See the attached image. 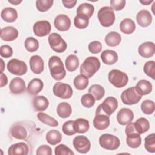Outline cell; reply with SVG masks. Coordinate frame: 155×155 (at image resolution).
<instances>
[{"label": "cell", "mask_w": 155, "mask_h": 155, "mask_svg": "<svg viewBox=\"0 0 155 155\" xmlns=\"http://www.w3.org/2000/svg\"><path fill=\"white\" fill-rule=\"evenodd\" d=\"M48 67L51 76L56 81L63 79L66 75L63 62L57 56H52L48 60Z\"/></svg>", "instance_id": "obj_1"}, {"label": "cell", "mask_w": 155, "mask_h": 155, "mask_svg": "<svg viewBox=\"0 0 155 155\" xmlns=\"http://www.w3.org/2000/svg\"><path fill=\"white\" fill-rule=\"evenodd\" d=\"M101 63L98 58L90 56L86 58L80 67L81 75L87 78H91L100 68Z\"/></svg>", "instance_id": "obj_2"}, {"label": "cell", "mask_w": 155, "mask_h": 155, "mask_svg": "<svg viewBox=\"0 0 155 155\" xmlns=\"http://www.w3.org/2000/svg\"><path fill=\"white\" fill-rule=\"evenodd\" d=\"M108 81L116 88L125 87L128 81L127 74L119 70L113 69L108 73Z\"/></svg>", "instance_id": "obj_3"}, {"label": "cell", "mask_w": 155, "mask_h": 155, "mask_svg": "<svg viewBox=\"0 0 155 155\" xmlns=\"http://www.w3.org/2000/svg\"><path fill=\"white\" fill-rule=\"evenodd\" d=\"M97 18L101 24L108 27L111 26L115 21V14L111 7H103L98 12Z\"/></svg>", "instance_id": "obj_4"}, {"label": "cell", "mask_w": 155, "mask_h": 155, "mask_svg": "<svg viewBox=\"0 0 155 155\" xmlns=\"http://www.w3.org/2000/svg\"><path fill=\"white\" fill-rule=\"evenodd\" d=\"M99 143L101 147L107 150H115L120 146L119 139L111 134H103L99 139Z\"/></svg>", "instance_id": "obj_5"}, {"label": "cell", "mask_w": 155, "mask_h": 155, "mask_svg": "<svg viewBox=\"0 0 155 155\" xmlns=\"http://www.w3.org/2000/svg\"><path fill=\"white\" fill-rule=\"evenodd\" d=\"M118 106L117 100L113 97H107L102 104H101L97 108L96 113H101L110 116L115 110L117 109Z\"/></svg>", "instance_id": "obj_6"}, {"label": "cell", "mask_w": 155, "mask_h": 155, "mask_svg": "<svg viewBox=\"0 0 155 155\" xmlns=\"http://www.w3.org/2000/svg\"><path fill=\"white\" fill-rule=\"evenodd\" d=\"M142 95L137 91L135 87L125 90L121 94L122 102L126 105H131L137 104L142 99Z\"/></svg>", "instance_id": "obj_7"}, {"label": "cell", "mask_w": 155, "mask_h": 155, "mask_svg": "<svg viewBox=\"0 0 155 155\" xmlns=\"http://www.w3.org/2000/svg\"><path fill=\"white\" fill-rule=\"evenodd\" d=\"M50 47L56 53H63L67 48L66 42L57 33L50 34L48 38Z\"/></svg>", "instance_id": "obj_8"}, {"label": "cell", "mask_w": 155, "mask_h": 155, "mask_svg": "<svg viewBox=\"0 0 155 155\" xmlns=\"http://www.w3.org/2000/svg\"><path fill=\"white\" fill-rule=\"evenodd\" d=\"M8 71L17 76H22L27 71V65L25 62L17 59H10L7 65Z\"/></svg>", "instance_id": "obj_9"}, {"label": "cell", "mask_w": 155, "mask_h": 155, "mask_svg": "<svg viewBox=\"0 0 155 155\" xmlns=\"http://www.w3.org/2000/svg\"><path fill=\"white\" fill-rule=\"evenodd\" d=\"M54 94L61 99H70L73 95V89L69 84L56 82L53 88Z\"/></svg>", "instance_id": "obj_10"}, {"label": "cell", "mask_w": 155, "mask_h": 155, "mask_svg": "<svg viewBox=\"0 0 155 155\" xmlns=\"http://www.w3.org/2000/svg\"><path fill=\"white\" fill-rule=\"evenodd\" d=\"M73 144L77 151L82 154L88 153L91 148V143L89 139L85 136H77L73 140Z\"/></svg>", "instance_id": "obj_11"}, {"label": "cell", "mask_w": 155, "mask_h": 155, "mask_svg": "<svg viewBox=\"0 0 155 155\" xmlns=\"http://www.w3.org/2000/svg\"><path fill=\"white\" fill-rule=\"evenodd\" d=\"M51 30V24L47 21H38L33 27L34 34L39 37H43L48 35Z\"/></svg>", "instance_id": "obj_12"}, {"label": "cell", "mask_w": 155, "mask_h": 155, "mask_svg": "<svg viewBox=\"0 0 155 155\" xmlns=\"http://www.w3.org/2000/svg\"><path fill=\"white\" fill-rule=\"evenodd\" d=\"M110 116L101 113H96L93 121L94 127L98 130H104L110 125Z\"/></svg>", "instance_id": "obj_13"}, {"label": "cell", "mask_w": 155, "mask_h": 155, "mask_svg": "<svg viewBox=\"0 0 155 155\" xmlns=\"http://www.w3.org/2000/svg\"><path fill=\"white\" fill-rule=\"evenodd\" d=\"M54 27L59 31H65L69 30L71 26V20L66 15H58L54 20Z\"/></svg>", "instance_id": "obj_14"}, {"label": "cell", "mask_w": 155, "mask_h": 155, "mask_svg": "<svg viewBox=\"0 0 155 155\" xmlns=\"http://www.w3.org/2000/svg\"><path fill=\"white\" fill-rule=\"evenodd\" d=\"M134 119V113L129 108H123L120 109L117 114V121L121 125H126Z\"/></svg>", "instance_id": "obj_15"}, {"label": "cell", "mask_w": 155, "mask_h": 155, "mask_svg": "<svg viewBox=\"0 0 155 155\" xmlns=\"http://www.w3.org/2000/svg\"><path fill=\"white\" fill-rule=\"evenodd\" d=\"M9 89L10 92L14 94H21L25 91V83L22 78H15L10 82Z\"/></svg>", "instance_id": "obj_16"}, {"label": "cell", "mask_w": 155, "mask_h": 155, "mask_svg": "<svg viewBox=\"0 0 155 155\" xmlns=\"http://www.w3.org/2000/svg\"><path fill=\"white\" fill-rule=\"evenodd\" d=\"M139 55L145 58L152 57L155 53V45L153 42H145L141 44L138 48Z\"/></svg>", "instance_id": "obj_17"}, {"label": "cell", "mask_w": 155, "mask_h": 155, "mask_svg": "<svg viewBox=\"0 0 155 155\" xmlns=\"http://www.w3.org/2000/svg\"><path fill=\"white\" fill-rule=\"evenodd\" d=\"M29 63L30 68L35 74H40L44 71V62L40 56H32L30 59Z\"/></svg>", "instance_id": "obj_18"}, {"label": "cell", "mask_w": 155, "mask_h": 155, "mask_svg": "<svg viewBox=\"0 0 155 155\" xmlns=\"http://www.w3.org/2000/svg\"><path fill=\"white\" fill-rule=\"evenodd\" d=\"M18 30L12 26L4 27L1 30V39L7 42L14 41L18 38Z\"/></svg>", "instance_id": "obj_19"}, {"label": "cell", "mask_w": 155, "mask_h": 155, "mask_svg": "<svg viewBox=\"0 0 155 155\" xmlns=\"http://www.w3.org/2000/svg\"><path fill=\"white\" fill-rule=\"evenodd\" d=\"M152 19L153 18L150 12L147 10H141L136 15L137 22L142 27L149 26L152 22Z\"/></svg>", "instance_id": "obj_20"}, {"label": "cell", "mask_w": 155, "mask_h": 155, "mask_svg": "<svg viewBox=\"0 0 155 155\" xmlns=\"http://www.w3.org/2000/svg\"><path fill=\"white\" fill-rule=\"evenodd\" d=\"M28 147L24 142H18L12 145L8 150V154L9 155H27L28 153Z\"/></svg>", "instance_id": "obj_21"}, {"label": "cell", "mask_w": 155, "mask_h": 155, "mask_svg": "<svg viewBox=\"0 0 155 155\" xmlns=\"http://www.w3.org/2000/svg\"><path fill=\"white\" fill-rule=\"evenodd\" d=\"M44 87V83L40 79L34 78L31 79L27 87V92L33 96L37 95Z\"/></svg>", "instance_id": "obj_22"}, {"label": "cell", "mask_w": 155, "mask_h": 155, "mask_svg": "<svg viewBox=\"0 0 155 155\" xmlns=\"http://www.w3.org/2000/svg\"><path fill=\"white\" fill-rule=\"evenodd\" d=\"M34 110L36 111H45L48 107L49 102L47 97L43 96H36L32 101Z\"/></svg>", "instance_id": "obj_23"}, {"label": "cell", "mask_w": 155, "mask_h": 155, "mask_svg": "<svg viewBox=\"0 0 155 155\" xmlns=\"http://www.w3.org/2000/svg\"><path fill=\"white\" fill-rule=\"evenodd\" d=\"M101 58L105 64L113 65L117 61L118 55L114 50H105L101 54Z\"/></svg>", "instance_id": "obj_24"}, {"label": "cell", "mask_w": 155, "mask_h": 155, "mask_svg": "<svg viewBox=\"0 0 155 155\" xmlns=\"http://www.w3.org/2000/svg\"><path fill=\"white\" fill-rule=\"evenodd\" d=\"M18 12L16 9L12 7L4 8L1 13V18L7 22H13L18 18Z\"/></svg>", "instance_id": "obj_25"}, {"label": "cell", "mask_w": 155, "mask_h": 155, "mask_svg": "<svg viewBox=\"0 0 155 155\" xmlns=\"http://www.w3.org/2000/svg\"><path fill=\"white\" fill-rule=\"evenodd\" d=\"M94 10V7L92 4L89 3H82L78 7L76 13L77 15H81L90 19L92 16Z\"/></svg>", "instance_id": "obj_26"}, {"label": "cell", "mask_w": 155, "mask_h": 155, "mask_svg": "<svg viewBox=\"0 0 155 155\" xmlns=\"http://www.w3.org/2000/svg\"><path fill=\"white\" fill-rule=\"evenodd\" d=\"M10 134L13 137L24 140L27 137V131L25 128L20 125H15L10 128Z\"/></svg>", "instance_id": "obj_27"}, {"label": "cell", "mask_w": 155, "mask_h": 155, "mask_svg": "<svg viewBox=\"0 0 155 155\" xmlns=\"http://www.w3.org/2000/svg\"><path fill=\"white\" fill-rule=\"evenodd\" d=\"M119 28L122 33L130 35L136 29V24L132 19L130 18H125L120 23Z\"/></svg>", "instance_id": "obj_28"}, {"label": "cell", "mask_w": 155, "mask_h": 155, "mask_svg": "<svg viewBox=\"0 0 155 155\" xmlns=\"http://www.w3.org/2000/svg\"><path fill=\"white\" fill-rule=\"evenodd\" d=\"M137 91L142 95H147L150 94L152 91V84L151 82L145 79L140 80L135 87Z\"/></svg>", "instance_id": "obj_29"}, {"label": "cell", "mask_w": 155, "mask_h": 155, "mask_svg": "<svg viewBox=\"0 0 155 155\" xmlns=\"http://www.w3.org/2000/svg\"><path fill=\"white\" fill-rule=\"evenodd\" d=\"M120 35L116 31H110L105 37V42L110 47H116L121 42Z\"/></svg>", "instance_id": "obj_30"}, {"label": "cell", "mask_w": 155, "mask_h": 155, "mask_svg": "<svg viewBox=\"0 0 155 155\" xmlns=\"http://www.w3.org/2000/svg\"><path fill=\"white\" fill-rule=\"evenodd\" d=\"M56 111L58 115L60 117L67 118L71 115L72 113V108L68 103L63 102L58 104L56 108Z\"/></svg>", "instance_id": "obj_31"}, {"label": "cell", "mask_w": 155, "mask_h": 155, "mask_svg": "<svg viewBox=\"0 0 155 155\" xmlns=\"http://www.w3.org/2000/svg\"><path fill=\"white\" fill-rule=\"evenodd\" d=\"M74 128L76 133H85L89 130V121L84 118L77 119L74 120Z\"/></svg>", "instance_id": "obj_32"}, {"label": "cell", "mask_w": 155, "mask_h": 155, "mask_svg": "<svg viewBox=\"0 0 155 155\" xmlns=\"http://www.w3.org/2000/svg\"><path fill=\"white\" fill-rule=\"evenodd\" d=\"M134 125L136 132L140 135L148 131L150 129L149 121L144 117H140L137 119L134 122Z\"/></svg>", "instance_id": "obj_33"}, {"label": "cell", "mask_w": 155, "mask_h": 155, "mask_svg": "<svg viewBox=\"0 0 155 155\" xmlns=\"http://www.w3.org/2000/svg\"><path fill=\"white\" fill-rule=\"evenodd\" d=\"M126 142L129 147L131 148H137L141 145L142 143L140 135L136 133L127 134Z\"/></svg>", "instance_id": "obj_34"}, {"label": "cell", "mask_w": 155, "mask_h": 155, "mask_svg": "<svg viewBox=\"0 0 155 155\" xmlns=\"http://www.w3.org/2000/svg\"><path fill=\"white\" fill-rule=\"evenodd\" d=\"M45 138L49 144L56 145L62 140V134L56 130H51L47 133Z\"/></svg>", "instance_id": "obj_35"}, {"label": "cell", "mask_w": 155, "mask_h": 155, "mask_svg": "<svg viewBox=\"0 0 155 155\" xmlns=\"http://www.w3.org/2000/svg\"><path fill=\"white\" fill-rule=\"evenodd\" d=\"M65 64L66 68L68 71H74L76 70L79 67V59L75 54H70L67 57Z\"/></svg>", "instance_id": "obj_36"}, {"label": "cell", "mask_w": 155, "mask_h": 155, "mask_svg": "<svg viewBox=\"0 0 155 155\" xmlns=\"http://www.w3.org/2000/svg\"><path fill=\"white\" fill-rule=\"evenodd\" d=\"M88 93L91 94L95 100L101 99L105 94V90L102 86L99 84H93L88 89Z\"/></svg>", "instance_id": "obj_37"}, {"label": "cell", "mask_w": 155, "mask_h": 155, "mask_svg": "<svg viewBox=\"0 0 155 155\" xmlns=\"http://www.w3.org/2000/svg\"><path fill=\"white\" fill-rule=\"evenodd\" d=\"M37 117L39 121L50 127H56L58 126V122L53 117L48 115L46 113L39 112L37 114Z\"/></svg>", "instance_id": "obj_38"}, {"label": "cell", "mask_w": 155, "mask_h": 155, "mask_svg": "<svg viewBox=\"0 0 155 155\" xmlns=\"http://www.w3.org/2000/svg\"><path fill=\"white\" fill-rule=\"evenodd\" d=\"M74 87L79 90H83L85 89L89 84L88 78L79 74L76 76L73 81Z\"/></svg>", "instance_id": "obj_39"}, {"label": "cell", "mask_w": 155, "mask_h": 155, "mask_svg": "<svg viewBox=\"0 0 155 155\" xmlns=\"http://www.w3.org/2000/svg\"><path fill=\"white\" fill-rule=\"evenodd\" d=\"M24 46L28 52L32 53L36 51L39 48V44L36 39L33 37H28L25 40Z\"/></svg>", "instance_id": "obj_40"}, {"label": "cell", "mask_w": 155, "mask_h": 155, "mask_svg": "<svg viewBox=\"0 0 155 155\" xmlns=\"http://www.w3.org/2000/svg\"><path fill=\"white\" fill-rule=\"evenodd\" d=\"M142 111L147 115L151 114L154 113L155 109V104L154 101L149 99L143 101L141 104Z\"/></svg>", "instance_id": "obj_41"}, {"label": "cell", "mask_w": 155, "mask_h": 155, "mask_svg": "<svg viewBox=\"0 0 155 155\" xmlns=\"http://www.w3.org/2000/svg\"><path fill=\"white\" fill-rule=\"evenodd\" d=\"M145 148L148 152H155V134L151 133L145 138Z\"/></svg>", "instance_id": "obj_42"}, {"label": "cell", "mask_w": 155, "mask_h": 155, "mask_svg": "<svg viewBox=\"0 0 155 155\" xmlns=\"http://www.w3.org/2000/svg\"><path fill=\"white\" fill-rule=\"evenodd\" d=\"M89 24V19L79 15H76L74 19V26L79 29H84L87 28Z\"/></svg>", "instance_id": "obj_43"}, {"label": "cell", "mask_w": 155, "mask_h": 155, "mask_svg": "<svg viewBox=\"0 0 155 155\" xmlns=\"http://www.w3.org/2000/svg\"><path fill=\"white\" fill-rule=\"evenodd\" d=\"M53 4V0H37L36 6L37 9L41 12H44L49 10Z\"/></svg>", "instance_id": "obj_44"}, {"label": "cell", "mask_w": 155, "mask_h": 155, "mask_svg": "<svg viewBox=\"0 0 155 155\" xmlns=\"http://www.w3.org/2000/svg\"><path fill=\"white\" fill-rule=\"evenodd\" d=\"M143 71L149 77L153 79H155V62L149 61L147 62L143 66Z\"/></svg>", "instance_id": "obj_45"}, {"label": "cell", "mask_w": 155, "mask_h": 155, "mask_svg": "<svg viewBox=\"0 0 155 155\" xmlns=\"http://www.w3.org/2000/svg\"><path fill=\"white\" fill-rule=\"evenodd\" d=\"M62 130L63 133L68 136H72L76 134V131L74 128V120L66 121L62 127Z\"/></svg>", "instance_id": "obj_46"}, {"label": "cell", "mask_w": 155, "mask_h": 155, "mask_svg": "<svg viewBox=\"0 0 155 155\" xmlns=\"http://www.w3.org/2000/svg\"><path fill=\"white\" fill-rule=\"evenodd\" d=\"M95 99L90 93L84 94L81 98V102L82 105L86 108H91L95 103Z\"/></svg>", "instance_id": "obj_47"}, {"label": "cell", "mask_w": 155, "mask_h": 155, "mask_svg": "<svg viewBox=\"0 0 155 155\" xmlns=\"http://www.w3.org/2000/svg\"><path fill=\"white\" fill-rule=\"evenodd\" d=\"M56 155H73V151L64 144H60L56 147L54 149Z\"/></svg>", "instance_id": "obj_48"}, {"label": "cell", "mask_w": 155, "mask_h": 155, "mask_svg": "<svg viewBox=\"0 0 155 155\" xmlns=\"http://www.w3.org/2000/svg\"><path fill=\"white\" fill-rule=\"evenodd\" d=\"M102 44L97 41H94L91 42L88 44V50L90 52L93 54H97L102 50Z\"/></svg>", "instance_id": "obj_49"}, {"label": "cell", "mask_w": 155, "mask_h": 155, "mask_svg": "<svg viewBox=\"0 0 155 155\" xmlns=\"http://www.w3.org/2000/svg\"><path fill=\"white\" fill-rule=\"evenodd\" d=\"M13 54L12 48L8 45H3L0 47V55L2 58H8Z\"/></svg>", "instance_id": "obj_50"}, {"label": "cell", "mask_w": 155, "mask_h": 155, "mask_svg": "<svg viewBox=\"0 0 155 155\" xmlns=\"http://www.w3.org/2000/svg\"><path fill=\"white\" fill-rule=\"evenodd\" d=\"M126 1L125 0H111L110 5L113 10L119 11L122 10L125 5Z\"/></svg>", "instance_id": "obj_51"}, {"label": "cell", "mask_w": 155, "mask_h": 155, "mask_svg": "<svg viewBox=\"0 0 155 155\" xmlns=\"http://www.w3.org/2000/svg\"><path fill=\"white\" fill-rule=\"evenodd\" d=\"M36 154L37 155H51L52 154V150L50 147L47 145H42L38 147L36 150Z\"/></svg>", "instance_id": "obj_52"}, {"label": "cell", "mask_w": 155, "mask_h": 155, "mask_svg": "<svg viewBox=\"0 0 155 155\" xmlns=\"http://www.w3.org/2000/svg\"><path fill=\"white\" fill-rule=\"evenodd\" d=\"M64 7L67 8H71L74 7L77 2L76 0H64L62 1Z\"/></svg>", "instance_id": "obj_53"}, {"label": "cell", "mask_w": 155, "mask_h": 155, "mask_svg": "<svg viewBox=\"0 0 155 155\" xmlns=\"http://www.w3.org/2000/svg\"><path fill=\"white\" fill-rule=\"evenodd\" d=\"M0 80H1V87H3L4 86H5L7 84V82H8L7 77L6 74H5L3 72L1 73Z\"/></svg>", "instance_id": "obj_54"}, {"label": "cell", "mask_w": 155, "mask_h": 155, "mask_svg": "<svg viewBox=\"0 0 155 155\" xmlns=\"http://www.w3.org/2000/svg\"><path fill=\"white\" fill-rule=\"evenodd\" d=\"M153 0H147V1H145V0H140L139 1V2L141 3V4H142L143 5H149L150 4H151L152 2H153Z\"/></svg>", "instance_id": "obj_55"}, {"label": "cell", "mask_w": 155, "mask_h": 155, "mask_svg": "<svg viewBox=\"0 0 155 155\" xmlns=\"http://www.w3.org/2000/svg\"><path fill=\"white\" fill-rule=\"evenodd\" d=\"M10 3H11V4H12L13 5H18L19 4H20V3H21L22 2V1L21 0H8V1Z\"/></svg>", "instance_id": "obj_56"}, {"label": "cell", "mask_w": 155, "mask_h": 155, "mask_svg": "<svg viewBox=\"0 0 155 155\" xmlns=\"http://www.w3.org/2000/svg\"><path fill=\"white\" fill-rule=\"evenodd\" d=\"M1 73H2L3 70H4V68H5V64L4 63V61L3 60L1 59Z\"/></svg>", "instance_id": "obj_57"}]
</instances>
